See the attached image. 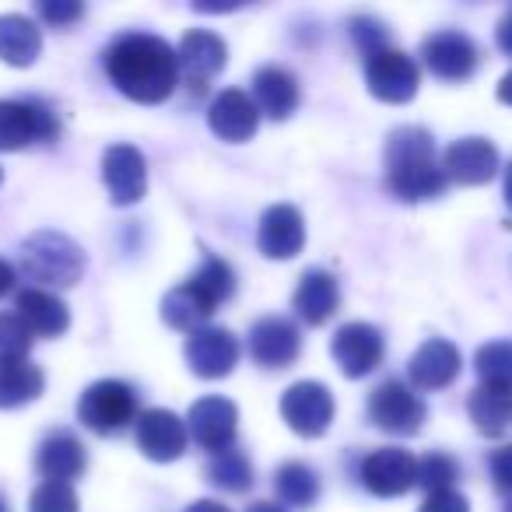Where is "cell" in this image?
I'll use <instances>...</instances> for the list:
<instances>
[{"instance_id":"cell-1","label":"cell","mask_w":512,"mask_h":512,"mask_svg":"<svg viewBox=\"0 0 512 512\" xmlns=\"http://www.w3.org/2000/svg\"><path fill=\"white\" fill-rule=\"evenodd\" d=\"M106 74L127 99L158 106L179 85V57L165 39L151 32H127L102 57Z\"/></svg>"},{"instance_id":"cell-2","label":"cell","mask_w":512,"mask_h":512,"mask_svg":"<svg viewBox=\"0 0 512 512\" xmlns=\"http://www.w3.org/2000/svg\"><path fill=\"white\" fill-rule=\"evenodd\" d=\"M446 172L435 162V141L425 127H397L386 141V186L393 197L418 204L446 190Z\"/></svg>"},{"instance_id":"cell-3","label":"cell","mask_w":512,"mask_h":512,"mask_svg":"<svg viewBox=\"0 0 512 512\" xmlns=\"http://www.w3.org/2000/svg\"><path fill=\"white\" fill-rule=\"evenodd\" d=\"M22 271L39 288H74L85 274V253L60 232H36L22 249Z\"/></svg>"},{"instance_id":"cell-4","label":"cell","mask_w":512,"mask_h":512,"mask_svg":"<svg viewBox=\"0 0 512 512\" xmlns=\"http://www.w3.org/2000/svg\"><path fill=\"white\" fill-rule=\"evenodd\" d=\"M78 421L95 435H120L137 421V393L123 379H99L78 400Z\"/></svg>"},{"instance_id":"cell-5","label":"cell","mask_w":512,"mask_h":512,"mask_svg":"<svg viewBox=\"0 0 512 512\" xmlns=\"http://www.w3.org/2000/svg\"><path fill=\"white\" fill-rule=\"evenodd\" d=\"M60 127L50 106L36 99H0V151H22L39 141H57Z\"/></svg>"},{"instance_id":"cell-6","label":"cell","mask_w":512,"mask_h":512,"mask_svg":"<svg viewBox=\"0 0 512 512\" xmlns=\"http://www.w3.org/2000/svg\"><path fill=\"white\" fill-rule=\"evenodd\" d=\"M428 418V407L418 393L400 379H386L369 397V421L390 435H414L421 432Z\"/></svg>"},{"instance_id":"cell-7","label":"cell","mask_w":512,"mask_h":512,"mask_svg":"<svg viewBox=\"0 0 512 512\" xmlns=\"http://www.w3.org/2000/svg\"><path fill=\"white\" fill-rule=\"evenodd\" d=\"M334 393L316 379L292 383L281 397V418L302 439H320L334 421Z\"/></svg>"},{"instance_id":"cell-8","label":"cell","mask_w":512,"mask_h":512,"mask_svg":"<svg viewBox=\"0 0 512 512\" xmlns=\"http://www.w3.org/2000/svg\"><path fill=\"white\" fill-rule=\"evenodd\" d=\"M365 81H369V92L376 95L379 102L404 106V102H411L414 95H418L421 71L407 53L386 46L383 53L365 60Z\"/></svg>"},{"instance_id":"cell-9","label":"cell","mask_w":512,"mask_h":512,"mask_svg":"<svg viewBox=\"0 0 512 512\" xmlns=\"http://www.w3.org/2000/svg\"><path fill=\"white\" fill-rule=\"evenodd\" d=\"M134 439L148 460L155 463H172L186 453L190 446V432H186V421L176 411H165V407H148V411L137 414L134 421Z\"/></svg>"},{"instance_id":"cell-10","label":"cell","mask_w":512,"mask_h":512,"mask_svg":"<svg viewBox=\"0 0 512 512\" xmlns=\"http://www.w3.org/2000/svg\"><path fill=\"white\" fill-rule=\"evenodd\" d=\"M186 432L207 453H225L235 446V432H239V407L228 397H200L186 414Z\"/></svg>"},{"instance_id":"cell-11","label":"cell","mask_w":512,"mask_h":512,"mask_svg":"<svg viewBox=\"0 0 512 512\" xmlns=\"http://www.w3.org/2000/svg\"><path fill=\"white\" fill-rule=\"evenodd\" d=\"M383 334H379V327H372V323H344L341 330L334 334V341H330V355H334L337 369L344 372L348 379H362L369 376V372L379 369V362H383Z\"/></svg>"},{"instance_id":"cell-12","label":"cell","mask_w":512,"mask_h":512,"mask_svg":"<svg viewBox=\"0 0 512 512\" xmlns=\"http://www.w3.org/2000/svg\"><path fill=\"white\" fill-rule=\"evenodd\" d=\"M186 365L193 369V376L200 379H225L228 372L239 365V341H235L232 330L225 327H200L186 337Z\"/></svg>"},{"instance_id":"cell-13","label":"cell","mask_w":512,"mask_h":512,"mask_svg":"<svg viewBox=\"0 0 512 512\" xmlns=\"http://www.w3.org/2000/svg\"><path fill=\"white\" fill-rule=\"evenodd\" d=\"M302 355V334L285 316H264L249 327V358L260 369H288Z\"/></svg>"},{"instance_id":"cell-14","label":"cell","mask_w":512,"mask_h":512,"mask_svg":"<svg viewBox=\"0 0 512 512\" xmlns=\"http://www.w3.org/2000/svg\"><path fill=\"white\" fill-rule=\"evenodd\" d=\"M102 183L116 207H130L148 193V162L134 144H113L102 155Z\"/></svg>"},{"instance_id":"cell-15","label":"cell","mask_w":512,"mask_h":512,"mask_svg":"<svg viewBox=\"0 0 512 512\" xmlns=\"http://www.w3.org/2000/svg\"><path fill=\"white\" fill-rule=\"evenodd\" d=\"M362 484L376 498H400L418 484V460L397 446L376 449L362 463Z\"/></svg>"},{"instance_id":"cell-16","label":"cell","mask_w":512,"mask_h":512,"mask_svg":"<svg viewBox=\"0 0 512 512\" xmlns=\"http://www.w3.org/2000/svg\"><path fill=\"white\" fill-rule=\"evenodd\" d=\"M207 127L214 137L228 144H242L256 134L260 127V109H256L253 95L242 92V88H225L211 99L207 106Z\"/></svg>"},{"instance_id":"cell-17","label":"cell","mask_w":512,"mask_h":512,"mask_svg":"<svg viewBox=\"0 0 512 512\" xmlns=\"http://www.w3.org/2000/svg\"><path fill=\"white\" fill-rule=\"evenodd\" d=\"M176 57H179V74H183V78L190 81V88L204 92L207 81H211L214 74L225 71V64H228V46L221 43V36H214V32L190 29L183 39H179Z\"/></svg>"},{"instance_id":"cell-18","label":"cell","mask_w":512,"mask_h":512,"mask_svg":"<svg viewBox=\"0 0 512 512\" xmlns=\"http://www.w3.org/2000/svg\"><path fill=\"white\" fill-rule=\"evenodd\" d=\"M421 60L425 67L442 81H463L474 74L477 67V46L470 43L463 32L442 29L421 43Z\"/></svg>"},{"instance_id":"cell-19","label":"cell","mask_w":512,"mask_h":512,"mask_svg":"<svg viewBox=\"0 0 512 512\" xmlns=\"http://www.w3.org/2000/svg\"><path fill=\"white\" fill-rule=\"evenodd\" d=\"M256 246L271 260H292L306 246V221H302L299 207L292 204H274L264 211L260 228H256Z\"/></svg>"},{"instance_id":"cell-20","label":"cell","mask_w":512,"mask_h":512,"mask_svg":"<svg viewBox=\"0 0 512 512\" xmlns=\"http://www.w3.org/2000/svg\"><path fill=\"white\" fill-rule=\"evenodd\" d=\"M221 306V299L204 285V281L193 274L190 281H183L179 288H172L169 295L162 299V320L169 323L172 330H193L207 327V320L214 316V309Z\"/></svg>"},{"instance_id":"cell-21","label":"cell","mask_w":512,"mask_h":512,"mask_svg":"<svg viewBox=\"0 0 512 512\" xmlns=\"http://www.w3.org/2000/svg\"><path fill=\"white\" fill-rule=\"evenodd\" d=\"M85 467H88V453L71 428H57V432H50L39 442L36 470L43 474V481L71 484L85 474Z\"/></svg>"},{"instance_id":"cell-22","label":"cell","mask_w":512,"mask_h":512,"mask_svg":"<svg viewBox=\"0 0 512 512\" xmlns=\"http://www.w3.org/2000/svg\"><path fill=\"white\" fill-rule=\"evenodd\" d=\"M442 172L446 179L460 186H481L498 172V151L484 137H463V141L449 144L442 155Z\"/></svg>"},{"instance_id":"cell-23","label":"cell","mask_w":512,"mask_h":512,"mask_svg":"<svg viewBox=\"0 0 512 512\" xmlns=\"http://www.w3.org/2000/svg\"><path fill=\"white\" fill-rule=\"evenodd\" d=\"M253 102L260 109V116H271V120H288V116L299 109L302 88L288 67L267 64L253 74Z\"/></svg>"},{"instance_id":"cell-24","label":"cell","mask_w":512,"mask_h":512,"mask_svg":"<svg viewBox=\"0 0 512 512\" xmlns=\"http://www.w3.org/2000/svg\"><path fill=\"white\" fill-rule=\"evenodd\" d=\"M292 309L309 327L327 323L330 316L341 309V285H337L334 274L323 271V267H313V271L302 274L299 288H295V295H292Z\"/></svg>"},{"instance_id":"cell-25","label":"cell","mask_w":512,"mask_h":512,"mask_svg":"<svg viewBox=\"0 0 512 512\" xmlns=\"http://www.w3.org/2000/svg\"><path fill=\"white\" fill-rule=\"evenodd\" d=\"M407 376L418 390H442L460 376V351L446 337H432L414 351L411 365H407Z\"/></svg>"},{"instance_id":"cell-26","label":"cell","mask_w":512,"mask_h":512,"mask_svg":"<svg viewBox=\"0 0 512 512\" xmlns=\"http://www.w3.org/2000/svg\"><path fill=\"white\" fill-rule=\"evenodd\" d=\"M15 313L32 330V337H60L71 327V309L64 306L60 295L46 292V288H25V292H18Z\"/></svg>"},{"instance_id":"cell-27","label":"cell","mask_w":512,"mask_h":512,"mask_svg":"<svg viewBox=\"0 0 512 512\" xmlns=\"http://www.w3.org/2000/svg\"><path fill=\"white\" fill-rule=\"evenodd\" d=\"M467 411L481 435H505L512 428V386L481 383L470 393Z\"/></svg>"},{"instance_id":"cell-28","label":"cell","mask_w":512,"mask_h":512,"mask_svg":"<svg viewBox=\"0 0 512 512\" xmlns=\"http://www.w3.org/2000/svg\"><path fill=\"white\" fill-rule=\"evenodd\" d=\"M43 53V32L25 15H0V60L11 67H32Z\"/></svg>"},{"instance_id":"cell-29","label":"cell","mask_w":512,"mask_h":512,"mask_svg":"<svg viewBox=\"0 0 512 512\" xmlns=\"http://www.w3.org/2000/svg\"><path fill=\"white\" fill-rule=\"evenodd\" d=\"M46 386V376L29 358H0V407L15 411L32 400H39Z\"/></svg>"},{"instance_id":"cell-30","label":"cell","mask_w":512,"mask_h":512,"mask_svg":"<svg viewBox=\"0 0 512 512\" xmlns=\"http://www.w3.org/2000/svg\"><path fill=\"white\" fill-rule=\"evenodd\" d=\"M274 491H278L281 505H295V509H309L320 498V477L309 463L302 460H288L278 467L274 474Z\"/></svg>"},{"instance_id":"cell-31","label":"cell","mask_w":512,"mask_h":512,"mask_svg":"<svg viewBox=\"0 0 512 512\" xmlns=\"http://www.w3.org/2000/svg\"><path fill=\"white\" fill-rule=\"evenodd\" d=\"M207 481L221 491L242 495V491L253 488V463H249V456L239 446L225 449V453H214L211 463H207Z\"/></svg>"},{"instance_id":"cell-32","label":"cell","mask_w":512,"mask_h":512,"mask_svg":"<svg viewBox=\"0 0 512 512\" xmlns=\"http://www.w3.org/2000/svg\"><path fill=\"white\" fill-rule=\"evenodd\" d=\"M474 369L481 376V383L495 386H512V341H491L477 351Z\"/></svg>"},{"instance_id":"cell-33","label":"cell","mask_w":512,"mask_h":512,"mask_svg":"<svg viewBox=\"0 0 512 512\" xmlns=\"http://www.w3.org/2000/svg\"><path fill=\"white\" fill-rule=\"evenodd\" d=\"M460 477V463L449 453H428L418 460V484L435 495V491H453V481Z\"/></svg>"},{"instance_id":"cell-34","label":"cell","mask_w":512,"mask_h":512,"mask_svg":"<svg viewBox=\"0 0 512 512\" xmlns=\"http://www.w3.org/2000/svg\"><path fill=\"white\" fill-rule=\"evenodd\" d=\"M29 512H81L71 484L43 481L29 498Z\"/></svg>"},{"instance_id":"cell-35","label":"cell","mask_w":512,"mask_h":512,"mask_svg":"<svg viewBox=\"0 0 512 512\" xmlns=\"http://www.w3.org/2000/svg\"><path fill=\"white\" fill-rule=\"evenodd\" d=\"M32 330L22 323L18 313H0V358H29Z\"/></svg>"},{"instance_id":"cell-36","label":"cell","mask_w":512,"mask_h":512,"mask_svg":"<svg viewBox=\"0 0 512 512\" xmlns=\"http://www.w3.org/2000/svg\"><path fill=\"white\" fill-rule=\"evenodd\" d=\"M351 39H355L358 50H362L365 60H369L386 50V25L369 15H358V18H351Z\"/></svg>"},{"instance_id":"cell-37","label":"cell","mask_w":512,"mask_h":512,"mask_svg":"<svg viewBox=\"0 0 512 512\" xmlns=\"http://www.w3.org/2000/svg\"><path fill=\"white\" fill-rule=\"evenodd\" d=\"M36 11L43 22L57 25V29H67V25H74L85 15V4H78V0H43Z\"/></svg>"},{"instance_id":"cell-38","label":"cell","mask_w":512,"mask_h":512,"mask_svg":"<svg viewBox=\"0 0 512 512\" xmlns=\"http://www.w3.org/2000/svg\"><path fill=\"white\" fill-rule=\"evenodd\" d=\"M491 477H495V488L498 491H512V446H502L491 453L488 460Z\"/></svg>"},{"instance_id":"cell-39","label":"cell","mask_w":512,"mask_h":512,"mask_svg":"<svg viewBox=\"0 0 512 512\" xmlns=\"http://www.w3.org/2000/svg\"><path fill=\"white\" fill-rule=\"evenodd\" d=\"M418 512H470V505L460 491H435V495L425 498Z\"/></svg>"},{"instance_id":"cell-40","label":"cell","mask_w":512,"mask_h":512,"mask_svg":"<svg viewBox=\"0 0 512 512\" xmlns=\"http://www.w3.org/2000/svg\"><path fill=\"white\" fill-rule=\"evenodd\" d=\"M495 39H498V50H502V53H509V57H512V11L502 18V22H498Z\"/></svg>"},{"instance_id":"cell-41","label":"cell","mask_w":512,"mask_h":512,"mask_svg":"<svg viewBox=\"0 0 512 512\" xmlns=\"http://www.w3.org/2000/svg\"><path fill=\"white\" fill-rule=\"evenodd\" d=\"M15 267L8 264V260H0V299H4V295L11 292V288H15Z\"/></svg>"},{"instance_id":"cell-42","label":"cell","mask_w":512,"mask_h":512,"mask_svg":"<svg viewBox=\"0 0 512 512\" xmlns=\"http://www.w3.org/2000/svg\"><path fill=\"white\" fill-rule=\"evenodd\" d=\"M186 512H232V509H228V505H221V502H214V498H197V502H193Z\"/></svg>"},{"instance_id":"cell-43","label":"cell","mask_w":512,"mask_h":512,"mask_svg":"<svg viewBox=\"0 0 512 512\" xmlns=\"http://www.w3.org/2000/svg\"><path fill=\"white\" fill-rule=\"evenodd\" d=\"M498 102H505V106H512V71L502 78V85H498Z\"/></svg>"},{"instance_id":"cell-44","label":"cell","mask_w":512,"mask_h":512,"mask_svg":"<svg viewBox=\"0 0 512 512\" xmlns=\"http://www.w3.org/2000/svg\"><path fill=\"white\" fill-rule=\"evenodd\" d=\"M246 512H288L285 505H278V502H253Z\"/></svg>"},{"instance_id":"cell-45","label":"cell","mask_w":512,"mask_h":512,"mask_svg":"<svg viewBox=\"0 0 512 512\" xmlns=\"http://www.w3.org/2000/svg\"><path fill=\"white\" fill-rule=\"evenodd\" d=\"M505 200H509V207H512V165H509V172H505Z\"/></svg>"},{"instance_id":"cell-46","label":"cell","mask_w":512,"mask_h":512,"mask_svg":"<svg viewBox=\"0 0 512 512\" xmlns=\"http://www.w3.org/2000/svg\"><path fill=\"white\" fill-rule=\"evenodd\" d=\"M0 512H11L8 509V498H4V495H0Z\"/></svg>"},{"instance_id":"cell-47","label":"cell","mask_w":512,"mask_h":512,"mask_svg":"<svg viewBox=\"0 0 512 512\" xmlns=\"http://www.w3.org/2000/svg\"><path fill=\"white\" fill-rule=\"evenodd\" d=\"M505 512H512V498H509V505H505Z\"/></svg>"}]
</instances>
